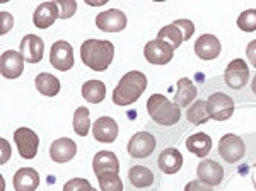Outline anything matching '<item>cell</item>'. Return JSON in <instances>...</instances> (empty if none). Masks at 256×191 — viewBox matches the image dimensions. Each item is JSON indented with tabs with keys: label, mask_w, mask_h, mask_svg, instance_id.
<instances>
[{
	"label": "cell",
	"mask_w": 256,
	"mask_h": 191,
	"mask_svg": "<svg viewBox=\"0 0 256 191\" xmlns=\"http://www.w3.org/2000/svg\"><path fill=\"white\" fill-rule=\"evenodd\" d=\"M114 58V44L108 40H86L80 44V60L94 72H104Z\"/></svg>",
	"instance_id": "obj_1"
},
{
	"label": "cell",
	"mask_w": 256,
	"mask_h": 191,
	"mask_svg": "<svg viewBox=\"0 0 256 191\" xmlns=\"http://www.w3.org/2000/svg\"><path fill=\"white\" fill-rule=\"evenodd\" d=\"M147 77L146 74L138 70H130L120 78L118 86L113 90V102L116 106H130L144 94L147 89Z\"/></svg>",
	"instance_id": "obj_2"
},
{
	"label": "cell",
	"mask_w": 256,
	"mask_h": 191,
	"mask_svg": "<svg viewBox=\"0 0 256 191\" xmlns=\"http://www.w3.org/2000/svg\"><path fill=\"white\" fill-rule=\"evenodd\" d=\"M147 113L160 126H172L181 120V108L162 94H152L147 99Z\"/></svg>",
	"instance_id": "obj_3"
},
{
	"label": "cell",
	"mask_w": 256,
	"mask_h": 191,
	"mask_svg": "<svg viewBox=\"0 0 256 191\" xmlns=\"http://www.w3.org/2000/svg\"><path fill=\"white\" fill-rule=\"evenodd\" d=\"M195 32V24L188 19H178L172 24H168L159 31L158 40L166 41L172 48H180L183 41H188Z\"/></svg>",
	"instance_id": "obj_4"
},
{
	"label": "cell",
	"mask_w": 256,
	"mask_h": 191,
	"mask_svg": "<svg viewBox=\"0 0 256 191\" xmlns=\"http://www.w3.org/2000/svg\"><path fill=\"white\" fill-rule=\"evenodd\" d=\"M156 147H158V140L148 132H137L134 134L126 145V152L134 159H147L154 154Z\"/></svg>",
	"instance_id": "obj_5"
},
{
	"label": "cell",
	"mask_w": 256,
	"mask_h": 191,
	"mask_svg": "<svg viewBox=\"0 0 256 191\" xmlns=\"http://www.w3.org/2000/svg\"><path fill=\"white\" fill-rule=\"evenodd\" d=\"M246 145L241 136L234 134H226L218 140V156L226 160L227 164H236L244 157Z\"/></svg>",
	"instance_id": "obj_6"
},
{
	"label": "cell",
	"mask_w": 256,
	"mask_h": 191,
	"mask_svg": "<svg viewBox=\"0 0 256 191\" xmlns=\"http://www.w3.org/2000/svg\"><path fill=\"white\" fill-rule=\"evenodd\" d=\"M207 110L210 114V120L216 122H226L234 113V101L230 96L226 92H214L207 99Z\"/></svg>",
	"instance_id": "obj_7"
},
{
	"label": "cell",
	"mask_w": 256,
	"mask_h": 191,
	"mask_svg": "<svg viewBox=\"0 0 256 191\" xmlns=\"http://www.w3.org/2000/svg\"><path fill=\"white\" fill-rule=\"evenodd\" d=\"M248 80H250V67H248V64L242 58H236L226 67L224 82L229 89H242L248 84Z\"/></svg>",
	"instance_id": "obj_8"
},
{
	"label": "cell",
	"mask_w": 256,
	"mask_h": 191,
	"mask_svg": "<svg viewBox=\"0 0 256 191\" xmlns=\"http://www.w3.org/2000/svg\"><path fill=\"white\" fill-rule=\"evenodd\" d=\"M50 64L55 70L67 72L74 67V48L67 41L60 40L52 44L50 50Z\"/></svg>",
	"instance_id": "obj_9"
},
{
	"label": "cell",
	"mask_w": 256,
	"mask_h": 191,
	"mask_svg": "<svg viewBox=\"0 0 256 191\" xmlns=\"http://www.w3.org/2000/svg\"><path fill=\"white\" fill-rule=\"evenodd\" d=\"M14 142L18 145L19 156L22 159H34L38 154L40 147V138L36 135V132H32L31 128H18L14 132Z\"/></svg>",
	"instance_id": "obj_10"
},
{
	"label": "cell",
	"mask_w": 256,
	"mask_h": 191,
	"mask_svg": "<svg viewBox=\"0 0 256 191\" xmlns=\"http://www.w3.org/2000/svg\"><path fill=\"white\" fill-rule=\"evenodd\" d=\"M172 55H174V48L162 40L148 41L144 48V56L152 65H166L172 60Z\"/></svg>",
	"instance_id": "obj_11"
},
{
	"label": "cell",
	"mask_w": 256,
	"mask_h": 191,
	"mask_svg": "<svg viewBox=\"0 0 256 191\" xmlns=\"http://www.w3.org/2000/svg\"><path fill=\"white\" fill-rule=\"evenodd\" d=\"M98 29L104 32H120L126 28V16L120 9H110L96 16Z\"/></svg>",
	"instance_id": "obj_12"
},
{
	"label": "cell",
	"mask_w": 256,
	"mask_h": 191,
	"mask_svg": "<svg viewBox=\"0 0 256 191\" xmlns=\"http://www.w3.org/2000/svg\"><path fill=\"white\" fill-rule=\"evenodd\" d=\"M118 134L120 126L111 116H101L92 123V136L101 144H113Z\"/></svg>",
	"instance_id": "obj_13"
},
{
	"label": "cell",
	"mask_w": 256,
	"mask_h": 191,
	"mask_svg": "<svg viewBox=\"0 0 256 191\" xmlns=\"http://www.w3.org/2000/svg\"><path fill=\"white\" fill-rule=\"evenodd\" d=\"M196 176L198 180L207 182L208 186H218L224 181L226 171L216 159H204L196 168Z\"/></svg>",
	"instance_id": "obj_14"
},
{
	"label": "cell",
	"mask_w": 256,
	"mask_h": 191,
	"mask_svg": "<svg viewBox=\"0 0 256 191\" xmlns=\"http://www.w3.org/2000/svg\"><path fill=\"white\" fill-rule=\"evenodd\" d=\"M19 53L24 56V62H28V64H40L44 53L43 40L36 34H26L19 43Z\"/></svg>",
	"instance_id": "obj_15"
},
{
	"label": "cell",
	"mask_w": 256,
	"mask_h": 191,
	"mask_svg": "<svg viewBox=\"0 0 256 191\" xmlns=\"http://www.w3.org/2000/svg\"><path fill=\"white\" fill-rule=\"evenodd\" d=\"M77 154V144L72 138H56L55 142L50 145V157H52L53 162L56 164H65L76 157Z\"/></svg>",
	"instance_id": "obj_16"
},
{
	"label": "cell",
	"mask_w": 256,
	"mask_h": 191,
	"mask_svg": "<svg viewBox=\"0 0 256 191\" xmlns=\"http://www.w3.org/2000/svg\"><path fill=\"white\" fill-rule=\"evenodd\" d=\"M0 68L6 78H18L24 72V56L19 52L7 50L0 56Z\"/></svg>",
	"instance_id": "obj_17"
},
{
	"label": "cell",
	"mask_w": 256,
	"mask_h": 191,
	"mask_svg": "<svg viewBox=\"0 0 256 191\" xmlns=\"http://www.w3.org/2000/svg\"><path fill=\"white\" fill-rule=\"evenodd\" d=\"M58 18L60 12L56 2H43L36 7L34 14H32V22L38 29H48L50 26L55 24V20Z\"/></svg>",
	"instance_id": "obj_18"
},
{
	"label": "cell",
	"mask_w": 256,
	"mask_h": 191,
	"mask_svg": "<svg viewBox=\"0 0 256 191\" xmlns=\"http://www.w3.org/2000/svg\"><path fill=\"white\" fill-rule=\"evenodd\" d=\"M220 50V41L214 34H202L195 43V53L200 60H216Z\"/></svg>",
	"instance_id": "obj_19"
},
{
	"label": "cell",
	"mask_w": 256,
	"mask_h": 191,
	"mask_svg": "<svg viewBox=\"0 0 256 191\" xmlns=\"http://www.w3.org/2000/svg\"><path fill=\"white\" fill-rule=\"evenodd\" d=\"M92 169L94 174L98 176H102V174H120V160L118 157L114 156V152L110 150H99L92 159Z\"/></svg>",
	"instance_id": "obj_20"
},
{
	"label": "cell",
	"mask_w": 256,
	"mask_h": 191,
	"mask_svg": "<svg viewBox=\"0 0 256 191\" xmlns=\"http://www.w3.org/2000/svg\"><path fill=\"white\" fill-rule=\"evenodd\" d=\"M183 156L181 152L174 147H169L166 150H162L158 157V168L164 174H176L180 172V169L183 168Z\"/></svg>",
	"instance_id": "obj_21"
},
{
	"label": "cell",
	"mask_w": 256,
	"mask_h": 191,
	"mask_svg": "<svg viewBox=\"0 0 256 191\" xmlns=\"http://www.w3.org/2000/svg\"><path fill=\"white\" fill-rule=\"evenodd\" d=\"M198 98V89L188 77H181L176 84L174 102L180 108H190Z\"/></svg>",
	"instance_id": "obj_22"
},
{
	"label": "cell",
	"mask_w": 256,
	"mask_h": 191,
	"mask_svg": "<svg viewBox=\"0 0 256 191\" xmlns=\"http://www.w3.org/2000/svg\"><path fill=\"white\" fill-rule=\"evenodd\" d=\"M16 191H36L40 186V174L32 168H20L12 180Z\"/></svg>",
	"instance_id": "obj_23"
},
{
	"label": "cell",
	"mask_w": 256,
	"mask_h": 191,
	"mask_svg": "<svg viewBox=\"0 0 256 191\" xmlns=\"http://www.w3.org/2000/svg\"><path fill=\"white\" fill-rule=\"evenodd\" d=\"M128 180H130V184L134 188H138V190H144V188H150L156 181V176L154 172L150 171L146 166H134L130 168L128 171Z\"/></svg>",
	"instance_id": "obj_24"
},
{
	"label": "cell",
	"mask_w": 256,
	"mask_h": 191,
	"mask_svg": "<svg viewBox=\"0 0 256 191\" xmlns=\"http://www.w3.org/2000/svg\"><path fill=\"white\" fill-rule=\"evenodd\" d=\"M186 148L200 159H205L212 150V138L207 134H193L192 136H188Z\"/></svg>",
	"instance_id": "obj_25"
},
{
	"label": "cell",
	"mask_w": 256,
	"mask_h": 191,
	"mask_svg": "<svg viewBox=\"0 0 256 191\" xmlns=\"http://www.w3.org/2000/svg\"><path fill=\"white\" fill-rule=\"evenodd\" d=\"M34 84H36V89H38L43 96H46V98H53V96H56L60 92V87H62L58 78H56L55 76H52V74H48V72L38 74V77L34 78Z\"/></svg>",
	"instance_id": "obj_26"
},
{
	"label": "cell",
	"mask_w": 256,
	"mask_h": 191,
	"mask_svg": "<svg viewBox=\"0 0 256 191\" xmlns=\"http://www.w3.org/2000/svg\"><path fill=\"white\" fill-rule=\"evenodd\" d=\"M82 98L88 102L99 104L106 98V86L101 80H88L82 86Z\"/></svg>",
	"instance_id": "obj_27"
},
{
	"label": "cell",
	"mask_w": 256,
	"mask_h": 191,
	"mask_svg": "<svg viewBox=\"0 0 256 191\" xmlns=\"http://www.w3.org/2000/svg\"><path fill=\"white\" fill-rule=\"evenodd\" d=\"M186 120L192 124H205L210 120L208 110H207V101L204 99H196L186 111Z\"/></svg>",
	"instance_id": "obj_28"
},
{
	"label": "cell",
	"mask_w": 256,
	"mask_h": 191,
	"mask_svg": "<svg viewBox=\"0 0 256 191\" xmlns=\"http://www.w3.org/2000/svg\"><path fill=\"white\" fill-rule=\"evenodd\" d=\"M90 130V113L88 108L79 106L74 113V132L79 136H86Z\"/></svg>",
	"instance_id": "obj_29"
},
{
	"label": "cell",
	"mask_w": 256,
	"mask_h": 191,
	"mask_svg": "<svg viewBox=\"0 0 256 191\" xmlns=\"http://www.w3.org/2000/svg\"><path fill=\"white\" fill-rule=\"evenodd\" d=\"M98 181L101 191H123V182L120 180V174H102V176H98Z\"/></svg>",
	"instance_id": "obj_30"
},
{
	"label": "cell",
	"mask_w": 256,
	"mask_h": 191,
	"mask_svg": "<svg viewBox=\"0 0 256 191\" xmlns=\"http://www.w3.org/2000/svg\"><path fill=\"white\" fill-rule=\"evenodd\" d=\"M238 28L246 32L256 31V9H248L238 18Z\"/></svg>",
	"instance_id": "obj_31"
},
{
	"label": "cell",
	"mask_w": 256,
	"mask_h": 191,
	"mask_svg": "<svg viewBox=\"0 0 256 191\" xmlns=\"http://www.w3.org/2000/svg\"><path fill=\"white\" fill-rule=\"evenodd\" d=\"M92 186L84 178H74V180L67 181L64 184V191H90Z\"/></svg>",
	"instance_id": "obj_32"
},
{
	"label": "cell",
	"mask_w": 256,
	"mask_h": 191,
	"mask_svg": "<svg viewBox=\"0 0 256 191\" xmlns=\"http://www.w3.org/2000/svg\"><path fill=\"white\" fill-rule=\"evenodd\" d=\"M56 6H58L60 19H70L77 10V4L74 0H58Z\"/></svg>",
	"instance_id": "obj_33"
},
{
	"label": "cell",
	"mask_w": 256,
	"mask_h": 191,
	"mask_svg": "<svg viewBox=\"0 0 256 191\" xmlns=\"http://www.w3.org/2000/svg\"><path fill=\"white\" fill-rule=\"evenodd\" d=\"M12 26H14V18H12V14L4 10L2 14H0V32L7 34L12 29Z\"/></svg>",
	"instance_id": "obj_34"
},
{
	"label": "cell",
	"mask_w": 256,
	"mask_h": 191,
	"mask_svg": "<svg viewBox=\"0 0 256 191\" xmlns=\"http://www.w3.org/2000/svg\"><path fill=\"white\" fill-rule=\"evenodd\" d=\"M184 191H214V186H208L207 182L195 180L190 181L186 186H184Z\"/></svg>",
	"instance_id": "obj_35"
},
{
	"label": "cell",
	"mask_w": 256,
	"mask_h": 191,
	"mask_svg": "<svg viewBox=\"0 0 256 191\" xmlns=\"http://www.w3.org/2000/svg\"><path fill=\"white\" fill-rule=\"evenodd\" d=\"M246 56H248V60H250V64L256 68V40H253V41H250V43H248Z\"/></svg>",
	"instance_id": "obj_36"
},
{
	"label": "cell",
	"mask_w": 256,
	"mask_h": 191,
	"mask_svg": "<svg viewBox=\"0 0 256 191\" xmlns=\"http://www.w3.org/2000/svg\"><path fill=\"white\" fill-rule=\"evenodd\" d=\"M2 147H4V156H2V164L7 162V159H9V154H10V147L9 144H7V140L2 138Z\"/></svg>",
	"instance_id": "obj_37"
},
{
	"label": "cell",
	"mask_w": 256,
	"mask_h": 191,
	"mask_svg": "<svg viewBox=\"0 0 256 191\" xmlns=\"http://www.w3.org/2000/svg\"><path fill=\"white\" fill-rule=\"evenodd\" d=\"M106 0H86L88 6H92V7H98V6H104Z\"/></svg>",
	"instance_id": "obj_38"
},
{
	"label": "cell",
	"mask_w": 256,
	"mask_h": 191,
	"mask_svg": "<svg viewBox=\"0 0 256 191\" xmlns=\"http://www.w3.org/2000/svg\"><path fill=\"white\" fill-rule=\"evenodd\" d=\"M251 90H253V94L256 96V74H254V77L251 78Z\"/></svg>",
	"instance_id": "obj_39"
},
{
	"label": "cell",
	"mask_w": 256,
	"mask_h": 191,
	"mask_svg": "<svg viewBox=\"0 0 256 191\" xmlns=\"http://www.w3.org/2000/svg\"><path fill=\"white\" fill-rule=\"evenodd\" d=\"M253 184L256 186V164L253 166Z\"/></svg>",
	"instance_id": "obj_40"
},
{
	"label": "cell",
	"mask_w": 256,
	"mask_h": 191,
	"mask_svg": "<svg viewBox=\"0 0 256 191\" xmlns=\"http://www.w3.org/2000/svg\"><path fill=\"white\" fill-rule=\"evenodd\" d=\"M90 191H98V190H94V188H92V190H90Z\"/></svg>",
	"instance_id": "obj_41"
}]
</instances>
